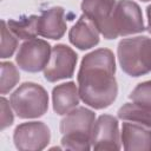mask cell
I'll return each mask as SVG.
<instances>
[{
	"label": "cell",
	"mask_w": 151,
	"mask_h": 151,
	"mask_svg": "<svg viewBox=\"0 0 151 151\" xmlns=\"http://www.w3.org/2000/svg\"><path fill=\"white\" fill-rule=\"evenodd\" d=\"M114 72L116 60L109 48H99L86 54L77 78L80 99L98 110L110 106L118 93Z\"/></svg>",
	"instance_id": "cell-1"
},
{
	"label": "cell",
	"mask_w": 151,
	"mask_h": 151,
	"mask_svg": "<svg viewBox=\"0 0 151 151\" xmlns=\"http://www.w3.org/2000/svg\"><path fill=\"white\" fill-rule=\"evenodd\" d=\"M96 114L86 107H76L61 119V144L70 150H88Z\"/></svg>",
	"instance_id": "cell-2"
},
{
	"label": "cell",
	"mask_w": 151,
	"mask_h": 151,
	"mask_svg": "<svg viewBox=\"0 0 151 151\" xmlns=\"http://www.w3.org/2000/svg\"><path fill=\"white\" fill-rule=\"evenodd\" d=\"M118 60L122 70L131 77L149 73L151 71V38L133 37L120 40Z\"/></svg>",
	"instance_id": "cell-3"
},
{
	"label": "cell",
	"mask_w": 151,
	"mask_h": 151,
	"mask_svg": "<svg viewBox=\"0 0 151 151\" xmlns=\"http://www.w3.org/2000/svg\"><path fill=\"white\" fill-rule=\"evenodd\" d=\"M9 104L18 117L38 118L48 109V96L42 86L24 83L11 94Z\"/></svg>",
	"instance_id": "cell-4"
},
{
	"label": "cell",
	"mask_w": 151,
	"mask_h": 151,
	"mask_svg": "<svg viewBox=\"0 0 151 151\" xmlns=\"http://www.w3.org/2000/svg\"><path fill=\"white\" fill-rule=\"evenodd\" d=\"M144 22L139 6L131 0H118L113 8L105 39H116L143 32Z\"/></svg>",
	"instance_id": "cell-5"
},
{
	"label": "cell",
	"mask_w": 151,
	"mask_h": 151,
	"mask_svg": "<svg viewBox=\"0 0 151 151\" xmlns=\"http://www.w3.org/2000/svg\"><path fill=\"white\" fill-rule=\"evenodd\" d=\"M51 46L42 39H28L21 44L15 60L18 66L27 72H39L44 70L51 57Z\"/></svg>",
	"instance_id": "cell-6"
},
{
	"label": "cell",
	"mask_w": 151,
	"mask_h": 151,
	"mask_svg": "<svg viewBox=\"0 0 151 151\" xmlns=\"http://www.w3.org/2000/svg\"><path fill=\"white\" fill-rule=\"evenodd\" d=\"M13 139L18 150L37 151L47 146L51 139V132L42 122H28L17 126Z\"/></svg>",
	"instance_id": "cell-7"
},
{
	"label": "cell",
	"mask_w": 151,
	"mask_h": 151,
	"mask_svg": "<svg viewBox=\"0 0 151 151\" xmlns=\"http://www.w3.org/2000/svg\"><path fill=\"white\" fill-rule=\"evenodd\" d=\"M77 64L76 52L66 45H57L52 48L50 60L44 68L45 79L54 83L73 76Z\"/></svg>",
	"instance_id": "cell-8"
},
{
	"label": "cell",
	"mask_w": 151,
	"mask_h": 151,
	"mask_svg": "<svg viewBox=\"0 0 151 151\" xmlns=\"http://www.w3.org/2000/svg\"><path fill=\"white\" fill-rule=\"evenodd\" d=\"M91 146L94 150H119L120 134L118 120L110 114H101L94 123L91 134Z\"/></svg>",
	"instance_id": "cell-9"
},
{
	"label": "cell",
	"mask_w": 151,
	"mask_h": 151,
	"mask_svg": "<svg viewBox=\"0 0 151 151\" xmlns=\"http://www.w3.org/2000/svg\"><path fill=\"white\" fill-rule=\"evenodd\" d=\"M116 2L117 0H83L81 2L84 15L103 35L107 31Z\"/></svg>",
	"instance_id": "cell-10"
},
{
	"label": "cell",
	"mask_w": 151,
	"mask_h": 151,
	"mask_svg": "<svg viewBox=\"0 0 151 151\" xmlns=\"http://www.w3.org/2000/svg\"><path fill=\"white\" fill-rule=\"evenodd\" d=\"M63 7H51L41 13L38 18V35L48 39H60L66 32V21Z\"/></svg>",
	"instance_id": "cell-11"
},
{
	"label": "cell",
	"mask_w": 151,
	"mask_h": 151,
	"mask_svg": "<svg viewBox=\"0 0 151 151\" xmlns=\"http://www.w3.org/2000/svg\"><path fill=\"white\" fill-rule=\"evenodd\" d=\"M122 142L127 151H151V129L126 122L122 127Z\"/></svg>",
	"instance_id": "cell-12"
},
{
	"label": "cell",
	"mask_w": 151,
	"mask_h": 151,
	"mask_svg": "<svg viewBox=\"0 0 151 151\" xmlns=\"http://www.w3.org/2000/svg\"><path fill=\"white\" fill-rule=\"evenodd\" d=\"M68 38L72 45L79 50H88L99 42V31L97 27L83 14L70 29Z\"/></svg>",
	"instance_id": "cell-13"
},
{
	"label": "cell",
	"mask_w": 151,
	"mask_h": 151,
	"mask_svg": "<svg viewBox=\"0 0 151 151\" xmlns=\"http://www.w3.org/2000/svg\"><path fill=\"white\" fill-rule=\"evenodd\" d=\"M79 99L80 96L78 86L72 81L60 84L53 88V110L57 114H66L76 109L79 104Z\"/></svg>",
	"instance_id": "cell-14"
},
{
	"label": "cell",
	"mask_w": 151,
	"mask_h": 151,
	"mask_svg": "<svg viewBox=\"0 0 151 151\" xmlns=\"http://www.w3.org/2000/svg\"><path fill=\"white\" fill-rule=\"evenodd\" d=\"M118 118L151 129V110L136 103H126L118 110Z\"/></svg>",
	"instance_id": "cell-15"
},
{
	"label": "cell",
	"mask_w": 151,
	"mask_h": 151,
	"mask_svg": "<svg viewBox=\"0 0 151 151\" xmlns=\"http://www.w3.org/2000/svg\"><path fill=\"white\" fill-rule=\"evenodd\" d=\"M38 15H29L19 20H8L7 26L9 31L19 39H33L38 34Z\"/></svg>",
	"instance_id": "cell-16"
},
{
	"label": "cell",
	"mask_w": 151,
	"mask_h": 151,
	"mask_svg": "<svg viewBox=\"0 0 151 151\" xmlns=\"http://www.w3.org/2000/svg\"><path fill=\"white\" fill-rule=\"evenodd\" d=\"M20 74L17 67L9 61L1 63V83H0V92L1 94H6L9 92L19 81Z\"/></svg>",
	"instance_id": "cell-17"
},
{
	"label": "cell",
	"mask_w": 151,
	"mask_h": 151,
	"mask_svg": "<svg viewBox=\"0 0 151 151\" xmlns=\"http://www.w3.org/2000/svg\"><path fill=\"white\" fill-rule=\"evenodd\" d=\"M18 46V39L17 37L9 31L7 26V21H1V48H0V55L2 59L11 57L15 48Z\"/></svg>",
	"instance_id": "cell-18"
},
{
	"label": "cell",
	"mask_w": 151,
	"mask_h": 151,
	"mask_svg": "<svg viewBox=\"0 0 151 151\" xmlns=\"http://www.w3.org/2000/svg\"><path fill=\"white\" fill-rule=\"evenodd\" d=\"M130 99L133 103L151 110V81L138 84L130 93Z\"/></svg>",
	"instance_id": "cell-19"
},
{
	"label": "cell",
	"mask_w": 151,
	"mask_h": 151,
	"mask_svg": "<svg viewBox=\"0 0 151 151\" xmlns=\"http://www.w3.org/2000/svg\"><path fill=\"white\" fill-rule=\"evenodd\" d=\"M11 107H12L11 104H8L6 98L2 97L1 98V124H0L1 130L6 129L13 123V113Z\"/></svg>",
	"instance_id": "cell-20"
},
{
	"label": "cell",
	"mask_w": 151,
	"mask_h": 151,
	"mask_svg": "<svg viewBox=\"0 0 151 151\" xmlns=\"http://www.w3.org/2000/svg\"><path fill=\"white\" fill-rule=\"evenodd\" d=\"M146 14H147V31H149V33H151V5L150 6H147V8H146Z\"/></svg>",
	"instance_id": "cell-21"
},
{
	"label": "cell",
	"mask_w": 151,
	"mask_h": 151,
	"mask_svg": "<svg viewBox=\"0 0 151 151\" xmlns=\"http://www.w3.org/2000/svg\"><path fill=\"white\" fill-rule=\"evenodd\" d=\"M140 1H151V0H140Z\"/></svg>",
	"instance_id": "cell-22"
}]
</instances>
